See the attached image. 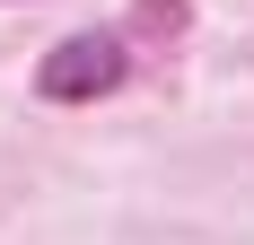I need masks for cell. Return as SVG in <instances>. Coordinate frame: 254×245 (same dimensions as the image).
<instances>
[{"label": "cell", "instance_id": "1", "mask_svg": "<svg viewBox=\"0 0 254 245\" xmlns=\"http://www.w3.org/2000/svg\"><path fill=\"white\" fill-rule=\"evenodd\" d=\"M123 79H131V26H79L35 61V97L44 105H97Z\"/></svg>", "mask_w": 254, "mask_h": 245}]
</instances>
